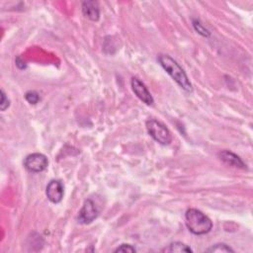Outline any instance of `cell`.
Masks as SVG:
<instances>
[{
    "label": "cell",
    "mask_w": 253,
    "mask_h": 253,
    "mask_svg": "<svg viewBox=\"0 0 253 253\" xmlns=\"http://www.w3.org/2000/svg\"><path fill=\"white\" fill-rule=\"evenodd\" d=\"M158 62L161 63L163 69L172 77L173 80L185 91L192 92L193 86L190 82L186 72L179 66V63L168 54H160L157 57Z\"/></svg>",
    "instance_id": "cell-1"
},
{
    "label": "cell",
    "mask_w": 253,
    "mask_h": 253,
    "mask_svg": "<svg viewBox=\"0 0 253 253\" xmlns=\"http://www.w3.org/2000/svg\"><path fill=\"white\" fill-rule=\"evenodd\" d=\"M186 226L195 235H207L213 228V223L208 216L197 209H189L185 214Z\"/></svg>",
    "instance_id": "cell-2"
},
{
    "label": "cell",
    "mask_w": 253,
    "mask_h": 253,
    "mask_svg": "<svg viewBox=\"0 0 253 253\" xmlns=\"http://www.w3.org/2000/svg\"><path fill=\"white\" fill-rule=\"evenodd\" d=\"M145 126H146L148 135L156 143L163 145H167L172 142V135L170 131L162 122L154 119H149L148 121H146Z\"/></svg>",
    "instance_id": "cell-3"
},
{
    "label": "cell",
    "mask_w": 253,
    "mask_h": 253,
    "mask_svg": "<svg viewBox=\"0 0 253 253\" xmlns=\"http://www.w3.org/2000/svg\"><path fill=\"white\" fill-rule=\"evenodd\" d=\"M49 165V161L45 154L43 153H32L26 156L24 161V166L25 168L34 173H39L47 169Z\"/></svg>",
    "instance_id": "cell-4"
},
{
    "label": "cell",
    "mask_w": 253,
    "mask_h": 253,
    "mask_svg": "<svg viewBox=\"0 0 253 253\" xmlns=\"http://www.w3.org/2000/svg\"><path fill=\"white\" fill-rule=\"evenodd\" d=\"M98 217V210L95 206L94 202L90 199L85 200L81 210L78 213V221L82 225L91 224L94 219H96Z\"/></svg>",
    "instance_id": "cell-5"
},
{
    "label": "cell",
    "mask_w": 253,
    "mask_h": 253,
    "mask_svg": "<svg viewBox=\"0 0 253 253\" xmlns=\"http://www.w3.org/2000/svg\"><path fill=\"white\" fill-rule=\"evenodd\" d=\"M65 194V187L59 180H52L46 189V195L48 199L54 203L58 204L61 202Z\"/></svg>",
    "instance_id": "cell-6"
},
{
    "label": "cell",
    "mask_w": 253,
    "mask_h": 253,
    "mask_svg": "<svg viewBox=\"0 0 253 253\" xmlns=\"http://www.w3.org/2000/svg\"><path fill=\"white\" fill-rule=\"evenodd\" d=\"M131 85H132V89H133L134 93L137 95V97L141 101H143L146 105H152L153 104L154 100H153V97L151 96L150 92L148 91L146 86L139 78L133 77L132 81H131Z\"/></svg>",
    "instance_id": "cell-7"
},
{
    "label": "cell",
    "mask_w": 253,
    "mask_h": 253,
    "mask_svg": "<svg viewBox=\"0 0 253 253\" xmlns=\"http://www.w3.org/2000/svg\"><path fill=\"white\" fill-rule=\"evenodd\" d=\"M218 156L220 158V161H223L228 165H231V166L236 167V168L246 169V165L242 162L241 158L232 151L223 150L218 153Z\"/></svg>",
    "instance_id": "cell-8"
},
{
    "label": "cell",
    "mask_w": 253,
    "mask_h": 253,
    "mask_svg": "<svg viewBox=\"0 0 253 253\" xmlns=\"http://www.w3.org/2000/svg\"><path fill=\"white\" fill-rule=\"evenodd\" d=\"M82 12L91 21H98L100 17L99 5L95 1H85L82 4Z\"/></svg>",
    "instance_id": "cell-9"
},
{
    "label": "cell",
    "mask_w": 253,
    "mask_h": 253,
    "mask_svg": "<svg viewBox=\"0 0 253 253\" xmlns=\"http://www.w3.org/2000/svg\"><path fill=\"white\" fill-rule=\"evenodd\" d=\"M163 251L164 252H192V249L190 248L188 245L176 241L168 245V247H165Z\"/></svg>",
    "instance_id": "cell-10"
},
{
    "label": "cell",
    "mask_w": 253,
    "mask_h": 253,
    "mask_svg": "<svg viewBox=\"0 0 253 253\" xmlns=\"http://www.w3.org/2000/svg\"><path fill=\"white\" fill-rule=\"evenodd\" d=\"M25 99L26 101L31 104V105H36L37 103H39L40 101V95L37 91H34V90H31V91H28L26 94H25Z\"/></svg>",
    "instance_id": "cell-11"
},
{
    "label": "cell",
    "mask_w": 253,
    "mask_h": 253,
    "mask_svg": "<svg viewBox=\"0 0 253 253\" xmlns=\"http://www.w3.org/2000/svg\"><path fill=\"white\" fill-rule=\"evenodd\" d=\"M207 252H235V250L225 243H217L207 249Z\"/></svg>",
    "instance_id": "cell-12"
},
{
    "label": "cell",
    "mask_w": 253,
    "mask_h": 253,
    "mask_svg": "<svg viewBox=\"0 0 253 253\" xmlns=\"http://www.w3.org/2000/svg\"><path fill=\"white\" fill-rule=\"evenodd\" d=\"M193 27L194 29L198 32L200 35H202L203 37H209L210 36V32L197 20L193 21Z\"/></svg>",
    "instance_id": "cell-13"
},
{
    "label": "cell",
    "mask_w": 253,
    "mask_h": 253,
    "mask_svg": "<svg viewBox=\"0 0 253 253\" xmlns=\"http://www.w3.org/2000/svg\"><path fill=\"white\" fill-rule=\"evenodd\" d=\"M10 105V101L8 97L6 96V94L3 90H1V101H0V109L1 111H5Z\"/></svg>",
    "instance_id": "cell-14"
},
{
    "label": "cell",
    "mask_w": 253,
    "mask_h": 253,
    "mask_svg": "<svg viewBox=\"0 0 253 253\" xmlns=\"http://www.w3.org/2000/svg\"><path fill=\"white\" fill-rule=\"evenodd\" d=\"M114 251L115 252H136V248L131 244H122L118 246Z\"/></svg>",
    "instance_id": "cell-15"
},
{
    "label": "cell",
    "mask_w": 253,
    "mask_h": 253,
    "mask_svg": "<svg viewBox=\"0 0 253 253\" xmlns=\"http://www.w3.org/2000/svg\"><path fill=\"white\" fill-rule=\"evenodd\" d=\"M16 66L20 69V70H23V69H25L26 68V65H25V62L24 61H22L21 59H20V57H17V59H16Z\"/></svg>",
    "instance_id": "cell-16"
}]
</instances>
